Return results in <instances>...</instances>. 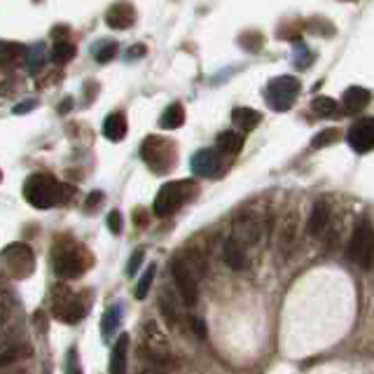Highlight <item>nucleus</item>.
Instances as JSON below:
<instances>
[{"label": "nucleus", "mask_w": 374, "mask_h": 374, "mask_svg": "<svg viewBox=\"0 0 374 374\" xmlns=\"http://www.w3.org/2000/svg\"><path fill=\"white\" fill-rule=\"evenodd\" d=\"M339 136H342V134H339V129H323V132H319V134L314 136V140H311V147H314V150H323V147L337 143Z\"/></svg>", "instance_id": "obj_29"}, {"label": "nucleus", "mask_w": 374, "mask_h": 374, "mask_svg": "<svg viewBox=\"0 0 374 374\" xmlns=\"http://www.w3.org/2000/svg\"><path fill=\"white\" fill-rule=\"evenodd\" d=\"M129 365V334H120L110 353V374H127Z\"/></svg>", "instance_id": "obj_16"}, {"label": "nucleus", "mask_w": 374, "mask_h": 374, "mask_svg": "<svg viewBox=\"0 0 374 374\" xmlns=\"http://www.w3.org/2000/svg\"><path fill=\"white\" fill-rule=\"evenodd\" d=\"M185 124V108L180 103H173L164 110V115L160 117V127L171 132V129H180Z\"/></svg>", "instance_id": "obj_23"}, {"label": "nucleus", "mask_w": 374, "mask_h": 374, "mask_svg": "<svg viewBox=\"0 0 374 374\" xmlns=\"http://www.w3.org/2000/svg\"><path fill=\"white\" fill-rule=\"evenodd\" d=\"M299 89H302V84L295 75H279L274 80H269L267 87H264V101H267L271 110L286 112L295 105Z\"/></svg>", "instance_id": "obj_5"}, {"label": "nucleus", "mask_w": 374, "mask_h": 374, "mask_svg": "<svg viewBox=\"0 0 374 374\" xmlns=\"http://www.w3.org/2000/svg\"><path fill=\"white\" fill-rule=\"evenodd\" d=\"M71 105H73V99H66L64 103L59 105V110H61V112H68V110H71Z\"/></svg>", "instance_id": "obj_44"}, {"label": "nucleus", "mask_w": 374, "mask_h": 374, "mask_svg": "<svg viewBox=\"0 0 374 374\" xmlns=\"http://www.w3.org/2000/svg\"><path fill=\"white\" fill-rule=\"evenodd\" d=\"M103 201V192H92V195L87 197V211H92L99 203Z\"/></svg>", "instance_id": "obj_39"}, {"label": "nucleus", "mask_w": 374, "mask_h": 374, "mask_svg": "<svg viewBox=\"0 0 374 374\" xmlns=\"http://www.w3.org/2000/svg\"><path fill=\"white\" fill-rule=\"evenodd\" d=\"M47 61V54H45V45H36V47L26 49V66L31 73H38Z\"/></svg>", "instance_id": "obj_28"}, {"label": "nucleus", "mask_w": 374, "mask_h": 374, "mask_svg": "<svg viewBox=\"0 0 374 374\" xmlns=\"http://www.w3.org/2000/svg\"><path fill=\"white\" fill-rule=\"evenodd\" d=\"M21 356H31V349L19 347V344H14L12 339H3V342H0V367L12 365V362L19 360Z\"/></svg>", "instance_id": "obj_21"}, {"label": "nucleus", "mask_w": 374, "mask_h": 374, "mask_svg": "<svg viewBox=\"0 0 374 374\" xmlns=\"http://www.w3.org/2000/svg\"><path fill=\"white\" fill-rule=\"evenodd\" d=\"M195 195V183L192 180H173V183L162 185V190L157 192L155 203H152V213L157 218H169L178 211L183 203Z\"/></svg>", "instance_id": "obj_3"}, {"label": "nucleus", "mask_w": 374, "mask_h": 374, "mask_svg": "<svg viewBox=\"0 0 374 374\" xmlns=\"http://www.w3.org/2000/svg\"><path fill=\"white\" fill-rule=\"evenodd\" d=\"M75 52H77V49H75V45H73V42L59 40V42H56L54 47H52V54H49V56H52L54 64H59V66H61V64H68V61H71L73 56H75Z\"/></svg>", "instance_id": "obj_27"}, {"label": "nucleus", "mask_w": 374, "mask_h": 374, "mask_svg": "<svg viewBox=\"0 0 374 374\" xmlns=\"http://www.w3.org/2000/svg\"><path fill=\"white\" fill-rule=\"evenodd\" d=\"M134 223H138L140 227H143V225L147 223V220H145V211H143V208H138V211H134Z\"/></svg>", "instance_id": "obj_41"}, {"label": "nucleus", "mask_w": 374, "mask_h": 374, "mask_svg": "<svg viewBox=\"0 0 374 374\" xmlns=\"http://www.w3.org/2000/svg\"><path fill=\"white\" fill-rule=\"evenodd\" d=\"M145 54V47L143 45H136V47L129 49V59H134V56H143Z\"/></svg>", "instance_id": "obj_42"}, {"label": "nucleus", "mask_w": 374, "mask_h": 374, "mask_svg": "<svg viewBox=\"0 0 374 374\" xmlns=\"http://www.w3.org/2000/svg\"><path fill=\"white\" fill-rule=\"evenodd\" d=\"M108 229H110L112 234H120V232H122V215H120V211H110V213H108Z\"/></svg>", "instance_id": "obj_37"}, {"label": "nucleus", "mask_w": 374, "mask_h": 374, "mask_svg": "<svg viewBox=\"0 0 374 374\" xmlns=\"http://www.w3.org/2000/svg\"><path fill=\"white\" fill-rule=\"evenodd\" d=\"M66 374H82V365H80V358H77V351H75V349L68 351V358H66Z\"/></svg>", "instance_id": "obj_35"}, {"label": "nucleus", "mask_w": 374, "mask_h": 374, "mask_svg": "<svg viewBox=\"0 0 374 374\" xmlns=\"http://www.w3.org/2000/svg\"><path fill=\"white\" fill-rule=\"evenodd\" d=\"M160 311H162L164 321L169 323V327H175V325H178V319H180L178 307H175L173 297H171V295H169L166 290H164V292L160 295Z\"/></svg>", "instance_id": "obj_24"}, {"label": "nucleus", "mask_w": 374, "mask_h": 374, "mask_svg": "<svg viewBox=\"0 0 374 374\" xmlns=\"http://www.w3.org/2000/svg\"><path fill=\"white\" fill-rule=\"evenodd\" d=\"M155 274H157V267H155V264H150V267L145 269V274L140 276L138 286H136V299H145V297H147L152 281H155Z\"/></svg>", "instance_id": "obj_30"}, {"label": "nucleus", "mask_w": 374, "mask_h": 374, "mask_svg": "<svg viewBox=\"0 0 374 374\" xmlns=\"http://www.w3.org/2000/svg\"><path fill=\"white\" fill-rule=\"evenodd\" d=\"M140 374H164L162 370H157V367H147V370H143Z\"/></svg>", "instance_id": "obj_45"}, {"label": "nucleus", "mask_w": 374, "mask_h": 374, "mask_svg": "<svg viewBox=\"0 0 374 374\" xmlns=\"http://www.w3.org/2000/svg\"><path fill=\"white\" fill-rule=\"evenodd\" d=\"M192 327H195L197 332H199V337H203V323H201V319H192Z\"/></svg>", "instance_id": "obj_43"}, {"label": "nucleus", "mask_w": 374, "mask_h": 374, "mask_svg": "<svg viewBox=\"0 0 374 374\" xmlns=\"http://www.w3.org/2000/svg\"><path fill=\"white\" fill-rule=\"evenodd\" d=\"M143 258H145V251L143 248H138L134 255H132V260H129V267H127V274L129 276H134L136 271H138V267H140V262H143Z\"/></svg>", "instance_id": "obj_38"}, {"label": "nucleus", "mask_w": 374, "mask_h": 374, "mask_svg": "<svg viewBox=\"0 0 374 374\" xmlns=\"http://www.w3.org/2000/svg\"><path fill=\"white\" fill-rule=\"evenodd\" d=\"M127 115L124 112H110L103 122V136L112 143H120V140L127 136Z\"/></svg>", "instance_id": "obj_18"}, {"label": "nucleus", "mask_w": 374, "mask_h": 374, "mask_svg": "<svg viewBox=\"0 0 374 374\" xmlns=\"http://www.w3.org/2000/svg\"><path fill=\"white\" fill-rule=\"evenodd\" d=\"M171 276L173 283L178 288L180 299L187 304V307H195L197 299H199V283H197V271L192 269V264L187 262L185 258H173L171 260Z\"/></svg>", "instance_id": "obj_9"}, {"label": "nucleus", "mask_w": 374, "mask_h": 374, "mask_svg": "<svg viewBox=\"0 0 374 374\" xmlns=\"http://www.w3.org/2000/svg\"><path fill=\"white\" fill-rule=\"evenodd\" d=\"M327 223H330V206L325 201H319L314 208H311V215L307 220V232L311 236H319L325 232Z\"/></svg>", "instance_id": "obj_17"}, {"label": "nucleus", "mask_w": 374, "mask_h": 374, "mask_svg": "<svg viewBox=\"0 0 374 374\" xmlns=\"http://www.w3.org/2000/svg\"><path fill=\"white\" fill-rule=\"evenodd\" d=\"M0 180H3V171H0Z\"/></svg>", "instance_id": "obj_46"}, {"label": "nucleus", "mask_w": 374, "mask_h": 374, "mask_svg": "<svg viewBox=\"0 0 374 374\" xmlns=\"http://www.w3.org/2000/svg\"><path fill=\"white\" fill-rule=\"evenodd\" d=\"M120 319H122V309L120 307H110L103 314V319H101V332H103V337H112L117 330V325H120Z\"/></svg>", "instance_id": "obj_26"}, {"label": "nucleus", "mask_w": 374, "mask_h": 374, "mask_svg": "<svg viewBox=\"0 0 374 374\" xmlns=\"http://www.w3.org/2000/svg\"><path fill=\"white\" fill-rule=\"evenodd\" d=\"M232 236L241 243V246H255L260 239H262V227L255 218H239L234 223V229H232Z\"/></svg>", "instance_id": "obj_13"}, {"label": "nucleus", "mask_w": 374, "mask_h": 374, "mask_svg": "<svg viewBox=\"0 0 374 374\" xmlns=\"http://www.w3.org/2000/svg\"><path fill=\"white\" fill-rule=\"evenodd\" d=\"M295 227H297V223H295V218H290L286 223V227H283V232H281V246L283 248L290 246V243L295 241Z\"/></svg>", "instance_id": "obj_36"}, {"label": "nucleus", "mask_w": 374, "mask_h": 374, "mask_svg": "<svg viewBox=\"0 0 374 374\" xmlns=\"http://www.w3.org/2000/svg\"><path fill=\"white\" fill-rule=\"evenodd\" d=\"M347 140L356 152H360V155L372 152L374 150V117H360V120H356L351 124Z\"/></svg>", "instance_id": "obj_11"}, {"label": "nucleus", "mask_w": 374, "mask_h": 374, "mask_svg": "<svg viewBox=\"0 0 374 374\" xmlns=\"http://www.w3.org/2000/svg\"><path fill=\"white\" fill-rule=\"evenodd\" d=\"M190 169L195 175L199 178H218L225 173V162H223V152L218 147H203V150L195 152L190 160Z\"/></svg>", "instance_id": "obj_10"}, {"label": "nucleus", "mask_w": 374, "mask_h": 374, "mask_svg": "<svg viewBox=\"0 0 374 374\" xmlns=\"http://www.w3.org/2000/svg\"><path fill=\"white\" fill-rule=\"evenodd\" d=\"M223 260H225V264H227L229 269H234V271H241V269L248 267L246 251H243V246L234 239V236L225 241V246H223Z\"/></svg>", "instance_id": "obj_15"}, {"label": "nucleus", "mask_w": 374, "mask_h": 374, "mask_svg": "<svg viewBox=\"0 0 374 374\" xmlns=\"http://www.w3.org/2000/svg\"><path fill=\"white\" fill-rule=\"evenodd\" d=\"M372 101V94L370 89L365 87H349L347 92L342 96V108L347 115H356V112H360L362 108H367V103Z\"/></svg>", "instance_id": "obj_14"}, {"label": "nucleus", "mask_w": 374, "mask_h": 374, "mask_svg": "<svg viewBox=\"0 0 374 374\" xmlns=\"http://www.w3.org/2000/svg\"><path fill=\"white\" fill-rule=\"evenodd\" d=\"M307 28L311 33H316V36H325L323 31H327V36L334 33V26L327 19H311V21H307Z\"/></svg>", "instance_id": "obj_34"}, {"label": "nucleus", "mask_w": 374, "mask_h": 374, "mask_svg": "<svg viewBox=\"0 0 374 374\" xmlns=\"http://www.w3.org/2000/svg\"><path fill=\"white\" fill-rule=\"evenodd\" d=\"M232 122L234 127H239L241 132H253L255 127H260L262 122V115H260L255 108H246V105H239L232 110Z\"/></svg>", "instance_id": "obj_19"}, {"label": "nucleus", "mask_w": 374, "mask_h": 374, "mask_svg": "<svg viewBox=\"0 0 374 374\" xmlns=\"http://www.w3.org/2000/svg\"><path fill=\"white\" fill-rule=\"evenodd\" d=\"M140 157L155 173H169L175 166V145L162 136H150L140 145Z\"/></svg>", "instance_id": "obj_4"}, {"label": "nucleus", "mask_w": 374, "mask_h": 374, "mask_svg": "<svg viewBox=\"0 0 374 374\" xmlns=\"http://www.w3.org/2000/svg\"><path fill=\"white\" fill-rule=\"evenodd\" d=\"M215 145H218V150L223 152V155H239L243 147V136L239 132H234V129H227V132L218 134Z\"/></svg>", "instance_id": "obj_20"}, {"label": "nucleus", "mask_w": 374, "mask_h": 374, "mask_svg": "<svg viewBox=\"0 0 374 374\" xmlns=\"http://www.w3.org/2000/svg\"><path fill=\"white\" fill-rule=\"evenodd\" d=\"M239 45L243 49H248V52H260L262 49V45H264V38H262V33H243V36L239 38Z\"/></svg>", "instance_id": "obj_32"}, {"label": "nucleus", "mask_w": 374, "mask_h": 374, "mask_svg": "<svg viewBox=\"0 0 374 374\" xmlns=\"http://www.w3.org/2000/svg\"><path fill=\"white\" fill-rule=\"evenodd\" d=\"M92 267V255L75 241L54 243V271L61 279H80Z\"/></svg>", "instance_id": "obj_2"}, {"label": "nucleus", "mask_w": 374, "mask_h": 374, "mask_svg": "<svg viewBox=\"0 0 374 374\" xmlns=\"http://www.w3.org/2000/svg\"><path fill=\"white\" fill-rule=\"evenodd\" d=\"M347 255L353 264H358L362 269H370L374 264V229L367 218H360V223L356 225L353 234H351Z\"/></svg>", "instance_id": "obj_6"}, {"label": "nucleus", "mask_w": 374, "mask_h": 374, "mask_svg": "<svg viewBox=\"0 0 374 374\" xmlns=\"http://www.w3.org/2000/svg\"><path fill=\"white\" fill-rule=\"evenodd\" d=\"M73 195V190L66 183L56 180L49 173H36L26 180L24 185V197L31 206L36 208H52L56 203L68 201V197Z\"/></svg>", "instance_id": "obj_1"}, {"label": "nucleus", "mask_w": 374, "mask_h": 374, "mask_svg": "<svg viewBox=\"0 0 374 374\" xmlns=\"http://www.w3.org/2000/svg\"><path fill=\"white\" fill-rule=\"evenodd\" d=\"M117 54V45L115 42H103L101 47L94 49V59L99 61V64H108L110 59H115Z\"/></svg>", "instance_id": "obj_33"}, {"label": "nucleus", "mask_w": 374, "mask_h": 374, "mask_svg": "<svg viewBox=\"0 0 374 374\" xmlns=\"http://www.w3.org/2000/svg\"><path fill=\"white\" fill-rule=\"evenodd\" d=\"M0 260H3L5 269L10 271L12 279H28L36 269V255H33L31 246L26 243H10V246L3 248L0 253Z\"/></svg>", "instance_id": "obj_7"}, {"label": "nucleus", "mask_w": 374, "mask_h": 374, "mask_svg": "<svg viewBox=\"0 0 374 374\" xmlns=\"http://www.w3.org/2000/svg\"><path fill=\"white\" fill-rule=\"evenodd\" d=\"M52 314H54L56 321L73 325V323H80L84 319V314H87V307H84V302H82L80 295H75L73 290H68L66 286H59L54 290Z\"/></svg>", "instance_id": "obj_8"}, {"label": "nucleus", "mask_w": 374, "mask_h": 374, "mask_svg": "<svg viewBox=\"0 0 374 374\" xmlns=\"http://www.w3.org/2000/svg\"><path fill=\"white\" fill-rule=\"evenodd\" d=\"M21 56H26L24 45L12 40H0V66H14Z\"/></svg>", "instance_id": "obj_22"}, {"label": "nucleus", "mask_w": 374, "mask_h": 374, "mask_svg": "<svg viewBox=\"0 0 374 374\" xmlns=\"http://www.w3.org/2000/svg\"><path fill=\"white\" fill-rule=\"evenodd\" d=\"M12 309H14V295L10 290H3L0 292V330L5 327L10 314H12Z\"/></svg>", "instance_id": "obj_31"}, {"label": "nucleus", "mask_w": 374, "mask_h": 374, "mask_svg": "<svg viewBox=\"0 0 374 374\" xmlns=\"http://www.w3.org/2000/svg\"><path fill=\"white\" fill-rule=\"evenodd\" d=\"M136 21V10L132 3H127V0H120V3H115L110 10H108L105 14V24L110 28H115V31H124V28H132Z\"/></svg>", "instance_id": "obj_12"}, {"label": "nucleus", "mask_w": 374, "mask_h": 374, "mask_svg": "<svg viewBox=\"0 0 374 374\" xmlns=\"http://www.w3.org/2000/svg\"><path fill=\"white\" fill-rule=\"evenodd\" d=\"M33 108H36V101H24V103H19L14 108V115H24V112H31Z\"/></svg>", "instance_id": "obj_40"}, {"label": "nucleus", "mask_w": 374, "mask_h": 374, "mask_svg": "<svg viewBox=\"0 0 374 374\" xmlns=\"http://www.w3.org/2000/svg\"><path fill=\"white\" fill-rule=\"evenodd\" d=\"M337 108L339 103L334 99H330V96H316L314 101H311V110H314L316 117H332L337 115Z\"/></svg>", "instance_id": "obj_25"}]
</instances>
